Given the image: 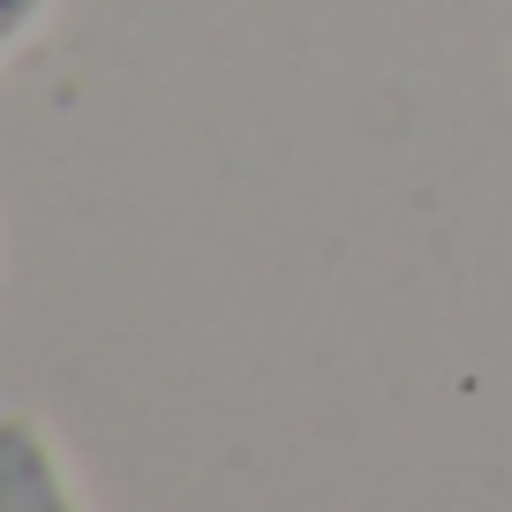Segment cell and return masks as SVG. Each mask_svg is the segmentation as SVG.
Instances as JSON below:
<instances>
[{
  "label": "cell",
  "instance_id": "6da1fadb",
  "mask_svg": "<svg viewBox=\"0 0 512 512\" xmlns=\"http://www.w3.org/2000/svg\"><path fill=\"white\" fill-rule=\"evenodd\" d=\"M0 512H76L53 445L23 415H0Z\"/></svg>",
  "mask_w": 512,
  "mask_h": 512
},
{
  "label": "cell",
  "instance_id": "7a4b0ae2",
  "mask_svg": "<svg viewBox=\"0 0 512 512\" xmlns=\"http://www.w3.org/2000/svg\"><path fill=\"white\" fill-rule=\"evenodd\" d=\"M38 8H46V0H0V53H8V46L38 23Z\"/></svg>",
  "mask_w": 512,
  "mask_h": 512
}]
</instances>
